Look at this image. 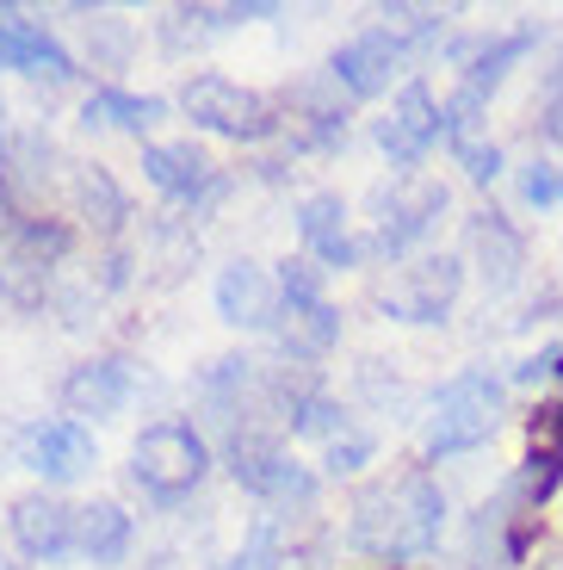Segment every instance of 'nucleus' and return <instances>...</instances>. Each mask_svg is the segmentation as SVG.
<instances>
[{"mask_svg":"<svg viewBox=\"0 0 563 570\" xmlns=\"http://www.w3.org/2000/svg\"><path fill=\"white\" fill-rule=\"evenodd\" d=\"M142 174H149V186L168 193V199H198L205 186H217L211 156H205L192 137L186 142H149V149H142Z\"/></svg>","mask_w":563,"mask_h":570,"instance_id":"obj_18","label":"nucleus"},{"mask_svg":"<svg viewBox=\"0 0 563 570\" xmlns=\"http://www.w3.org/2000/svg\"><path fill=\"white\" fill-rule=\"evenodd\" d=\"M495 428H502V385H495L490 372H465V379H452L434 397V410H427L422 453L427 459L471 453V446L490 441Z\"/></svg>","mask_w":563,"mask_h":570,"instance_id":"obj_3","label":"nucleus"},{"mask_svg":"<svg viewBox=\"0 0 563 570\" xmlns=\"http://www.w3.org/2000/svg\"><path fill=\"white\" fill-rule=\"evenodd\" d=\"M0 137H7V100H0Z\"/></svg>","mask_w":563,"mask_h":570,"instance_id":"obj_29","label":"nucleus"},{"mask_svg":"<svg viewBox=\"0 0 563 570\" xmlns=\"http://www.w3.org/2000/svg\"><path fill=\"white\" fill-rule=\"evenodd\" d=\"M384 31H396V38L415 50V43H427V38H439V26H446V13L439 7H384Z\"/></svg>","mask_w":563,"mask_h":570,"instance_id":"obj_23","label":"nucleus"},{"mask_svg":"<svg viewBox=\"0 0 563 570\" xmlns=\"http://www.w3.org/2000/svg\"><path fill=\"white\" fill-rule=\"evenodd\" d=\"M93 434H87L81 422H69V415H57V422H38L26 434V465L38 471L43 484H75V478H87L93 471Z\"/></svg>","mask_w":563,"mask_h":570,"instance_id":"obj_14","label":"nucleus"},{"mask_svg":"<svg viewBox=\"0 0 563 570\" xmlns=\"http://www.w3.org/2000/svg\"><path fill=\"white\" fill-rule=\"evenodd\" d=\"M539 125H545V137L563 149V87H551V94H545V112H539Z\"/></svg>","mask_w":563,"mask_h":570,"instance_id":"obj_27","label":"nucleus"},{"mask_svg":"<svg viewBox=\"0 0 563 570\" xmlns=\"http://www.w3.org/2000/svg\"><path fill=\"white\" fill-rule=\"evenodd\" d=\"M273 342L285 360H323L340 342V316L328 298H285L279 323H273Z\"/></svg>","mask_w":563,"mask_h":570,"instance_id":"obj_16","label":"nucleus"},{"mask_svg":"<svg viewBox=\"0 0 563 570\" xmlns=\"http://www.w3.org/2000/svg\"><path fill=\"white\" fill-rule=\"evenodd\" d=\"M130 385H137V372H130L125 354L87 360V366H75L62 379V410H69V422H81V415H112V410H125Z\"/></svg>","mask_w":563,"mask_h":570,"instance_id":"obj_15","label":"nucleus"},{"mask_svg":"<svg viewBox=\"0 0 563 570\" xmlns=\"http://www.w3.org/2000/svg\"><path fill=\"white\" fill-rule=\"evenodd\" d=\"M446 212V186L434 180H396V193H378V229H372L366 255H403L415 236L434 229V217Z\"/></svg>","mask_w":563,"mask_h":570,"instance_id":"obj_8","label":"nucleus"},{"mask_svg":"<svg viewBox=\"0 0 563 570\" xmlns=\"http://www.w3.org/2000/svg\"><path fill=\"white\" fill-rule=\"evenodd\" d=\"M551 87H563V62H557V69H551Z\"/></svg>","mask_w":563,"mask_h":570,"instance_id":"obj_28","label":"nucleus"},{"mask_svg":"<svg viewBox=\"0 0 563 570\" xmlns=\"http://www.w3.org/2000/svg\"><path fill=\"white\" fill-rule=\"evenodd\" d=\"M0 570H7V564H0Z\"/></svg>","mask_w":563,"mask_h":570,"instance_id":"obj_31","label":"nucleus"},{"mask_svg":"<svg viewBox=\"0 0 563 570\" xmlns=\"http://www.w3.org/2000/svg\"><path fill=\"white\" fill-rule=\"evenodd\" d=\"M446 528V497L427 471H403V478H384V484L359 490L347 514V546L384 564H403V558H422L439 546Z\"/></svg>","mask_w":563,"mask_h":570,"instance_id":"obj_1","label":"nucleus"},{"mask_svg":"<svg viewBox=\"0 0 563 570\" xmlns=\"http://www.w3.org/2000/svg\"><path fill=\"white\" fill-rule=\"evenodd\" d=\"M521 199L539 205V212H545V205H563V174L551 168V161H533V168L521 174Z\"/></svg>","mask_w":563,"mask_h":570,"instance_id":"obj_24","label":"nucleus"},{"mask_svg":"<svg viewBox=\"0 0 563 570\" xmlns=\"http://www.w3.org/2000/svg\"><path fill=\"white\" fill-rule=\"evenodd\" d=\"M229 478L267 502H310V490H316L310 471L297 465L273 434H260V428H236L229 434Z\"/></svg>","mask_w":563,"mask_h":570,"instance_id":"obj_7","label":"nucleus"},{"mask_svg":"<svg viewBox=\"0 0 563 570\" xmlns=\"http://www.w3.org/2000/svg\"><path fill=\"white\" fill-rule=\"evenodd\" d=\"M0 69H19V75H31V81H50V87L75 81V57L26 13V7H0Z\"/></svg>","mask_w":563,"mask_h":570,"instance_id":"obj_10","label":"nucleus"},{"mask_svg":"<svg viewBox=\"0 0 563 570\" xmlns=\"http://www.w3.org/2000/svg\"><path fill=\"white\" fill-rule=\"evenodd\" d=\"M439 137H446V130H439V100L422 81H408L391 100V112L378 118V149L396 161V168H415Z\"/></svg>","mask_w":563,"mask_h":570,"instance_id":"obj_11","label":"nucleus"},{"mask_svg":"<svg viewBox=\"0 0 563 570\" xmlns=\"http://www.w3.org/2000/svg\"><path fill=\"white\" fill-rule=\"evenodd\" d=\"M168 118V100H156V94H125V87H93L81 100V125L87 130H130V137H142L149 125H161Z\"/></svg>","mask_w":563,"mask_h":570,"instance_id":"obj_19","label":"nucleus"},{"mask_svg":"<svg viewBox=\"0 0 563 570\" xmlns=\"http://www.w3.org/2000/svg\"><path fill=\"white\" fill-rule=\"evenodd\" d=\"M75 212L93 229H118L130 217V205H125V193H118V180L106 168H75Z\"/></svg>","mask_w":563,"mask_h":570,"instance_id":"obj_22","label":"nucleus"},{"mask_svg":"<svg viewBox=\"0 0 563 570\" xmlns=\"http://www.w3.org/2000/svg\"><path fill=\"white\" fill-rule=\"evenodd\" d=\"M180 112L192 118L198 130L229 142H267L279 130V106L260 94V87H241L229 75H192L180 87Z\"/></svg>","mask_w":563,"mask_h":570,"instance_id":"obj_5","label":"nucleus"},{"mask_svg":"<svg viewBox=\"0 0 563 570\" xmlns=\"http://www.w3.org/2000/svg\"><path fill=\"white\" fill-rule=\"evenodd\" d=\"M372 459V434H359V428H347V434H335V441H328V471H359Z\"/></svg>","mask_w":563,"mask_h":570,"instance_id":"obj_25","label":"nucleus"},{"mask_svg":"<svg viewBox=\"0 0 563 570\" xmlns=\"http://www.w3.org/2000/svg\"><path fill=\"white\" fill-rule=\"evenodd\" d=\"M7 528H13V546L26 558H38V564H57V558L75 552V509L69 502H57L50 490H31V497L13 502V514H7Z\"/></svg>","mask_w":563,"mask_h":570,"instance_id":"obj_13","label":"nucleus"},{"mask_svg":"<svg viewBox=\"0 0 563 570\" xmlns=\"http://www.w3.org/2000/svg\"><path fill=\"white\" fill-rule=\"evenodd\" d=\"M75 552L87 564H118L130 552V514L118 502H87V509H75Z\"/></svg>","mask_w":563,"mask_h":570,"instance_id":"obj_20","label":"nucleus"},{"mask_svg":"<svg viewBox=\"0 0 563 570\" xmlns=\"http://www.w3.org/2000/svg\"><path fill=\"white\" fill-rule=\"evenodd\" d=\"M211 471V446L192 422H149L130 446V484L156 502H180Z\"/></svg>","mask_w":563,"mask_h":570,"instance_id":"obj_2","label":"nucleus"},{"mask_svg":"<svg viewBox=\"0 0 563 570\" xmlns=\"http://www.w3.org/2000/svg\"><path fill=\"white\" fill-rule=\"evenodd\" d=\"M465 285V261L458 255H427V261H408L396 267L391 279L378 285V311L396 316V323H439Z\"/></svg>","mask_w":563,"mask_h":570,"instance_id":"obj_6","label":"nucleus"},{"mask_svg":"<svg viewBox=\"0 0 563 570\" xmlns=\"http://www.w3.org/2000/svg\"><path fill=\"white\" fill-rule=\"evenodd\" d=\"M297 236H304V248H310L323 267H353L359 255V243L347 236V205H340V193H310V199L297 205Z\"/></svg>","mask_w":563,"mask_h":570,"instance_id":"obj_17","label":"nucleus"},{"mask_svg":"<svg viewBox=\"0 0 563 570\" xmlns=\"http://www.w3.org/2000/svg\"><path fill=\"white\" fill-rule=\"evenodd\" d=\"M458 161H465V174L471 180H495V174H502V149H495V142H458Z\"/></svg>","mask_w":563,"mask_h":570,"instance_id":"obj_26","label":"nucleus"},{"mask_svg":"<svg viewBox=\"0 0 563 570\" xmlns=\"http://www.w3.org/2000/svg\"><path fill=\"white\" fill-rule=\"evenodd\" d=\"M224 570H241V558H236V564H224Z\"/></svg>","mask_w":563,"mask_h":570,"instance_id":"obj_30","label":"nucleus"},{"mask_svg":"<svg viewBox=\"0 0 563 570\" xmlns=\"http://www.w3.org/2000/svg\"><path fill=\"white\" fill-rule=\"evenodd\" d=\"M471 248H477V261H483V285H490V292H507L514 273H521V236H514L495 212H483L477 224H471Z\"/></svg>","mask_w":563,"mask_h":570,"instance_id":"obj_21","label":"nucleus"},{"mask_svg":"<svg viewBox=\"0 0 563 570\" xmlns=\"http://www.w3.org/2000/svg\"><path fill=\"white\" fill-rule=\"evenodd\" d=\"M415 57L396 31H359L353 43H340L335 57H328V75H335V87H347L353 100H378L384 87L403 75V62Z\"/></svg>","mask_w":563,"mask_h":570,"instance_id":"obj_9","label":"nucleus"},{"mask_svg":"<svg viewBox=\"0 0 563 570\" xmlns=\"http://www.w3.org/2000/svg\"><path fill=\"white\" fill-rule=\"evenodd\" d=\"M69 255V229L43 217H7L0 224V298L19 311H38L50 298L57 261Z\"/></svg>","mask_w":563,"mask_h":570,"instance_id":"obj_4","label":"nucleus"},{"mask_svg":"<svg viewBox=\"0 0 563 570\" xmlns=\"http://www.w3.org/2000/svg\"><path fill=\"white\" fill-rule=\"evenodd\" d=\"M279 304H285V292L260 261H229L217 273V316L229 328H273L279 323Z\"/></svg>","mask_w":563,"mask_h":570,"instance_id":"obj_12","label":"nucleus"}]
</instances>
